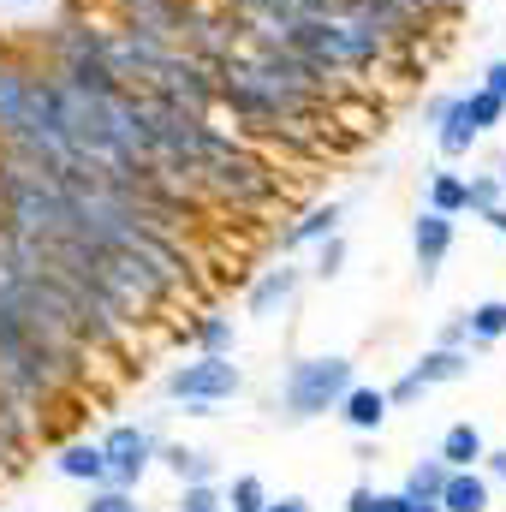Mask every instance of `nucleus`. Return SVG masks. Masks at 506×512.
Masks as SVG:
<instances>
[{
	"label": "nucleus",
	"mask_w": 506,
	"mask_h": 512,
	"mask_svg": "<svg viewBox=\"0 0 506 512\" xmlns=\"http://www.w3.org/2000/svg\"><path fill=\"white\" fill-rule=\"evenodd\" d=\"M352 382H358V376H352V358H340V352L292 358V370H286V382H280V405H286L292 423H310V417H328V411L346 399Z\"/></svg>",
	"instance_id": "f257e3e1"
},
{
	"label": "nucleus",
	"mask_w": 506,
	"mask_h": 512,
	"mask_svg": "<svg viewBox=\"0 0 506 512\" xmlns=\"http://www.w3.org/2000/svg\"><path fill=\"white\" fill-rule=\"evenodd\" d=\"M161 387H167V399H179L191 417H209L221 399H239V393H245V370H239L233 358H209V352H197L191 364H173Z\"/></svg>",
	"instance_id": "f03ea898"
},
{
	"label": "nucleus",
	"mask_w": 506,
	"mask_h": 512,
	"mask_svg": "<svg viewBox=\"0 0 506 512\" xmlns=\"http://www.w3.org/2000/svg\"><path fill=\"white\" fill-rule=\"evenodd\" d=\"M155 435L149 429H137V423H114L108 435H102V459H108V483L114 489H137L143 483V471L155 465Z\"/></svg>",
	"instance_id": "7ed1b4c3"
},
{
	"label": "nucleus",
	"mask_w": 506,
	"mask_h": 512,
	"mask_svg": "<svg viewBox=\"0 0 506 512\" xmlns=\"http://www.w3.org/2000/svg\"><path fill=\"white\" fill-rule=\"evenodd\" d=\"M453 239H459V221H453V215L417 209V221H411V256H417V280H423V286H435L441 262L453 256Z\"/></svg>",
	"instance_id": "20e7f679"
},
{
	"label": "nucleus",
	"mask_w": 506,
	"mask_h": 512,
	"mask_svg": "<svg viewBox=\"0 0 506 512\" xmlns=\"http://www.w3.org/2000/svg\"><path fill=\"white\" fill-rule=\"evenodd\" d=\"M298 286H304V268H292V262L262 268L256 286H251V298H245V310H251V316H280V310H292Z\"/></svg>",
	"instance_id": "39448f33"
},
{
	"label": "nucleus",
	"mask_w": 506,
	"mask_h": 512,
	"mask_svg": "<svg viewBox=\"0 0 506 512\" xmlns=\"http://www.w3.org/2000/svg\"><path fill=\"white\" fill-rule=\"evenodd\" d=\"M340 221H346V203L340 197H328V203H310L286 233H280V256H292V251H304V245H322L328 233H340Z\"/></svg>",
	"instance_id": "423d86ee"
},
{
	"label": "nucleus",
	"mask_w": 506,
	"mask_h": 512,
	"mask_svg": "<svg viewBox=\"0 0 506 512\" xmlns=\"http://www.w3.org/2000/svg\"><path fill=\"white\" fill-rule=\"evenodd\" d=\"M340 417H346V429H358V435H381V423H387V393L381 387H364V382H352L346 387V399L334 405Z\"/></svg>",
	"instance_id": "0eeeda50"
},
{
	"label": "nucleus",
	"mask_w": 506,
	"mask_h": 512,
	"mask_svg": "<svg viewBox=\"0 0 506 512\" xmlns=\"http://www.w3.org/2000/svg\"><path fill=\"white\" fill-rule=\"evenodd\" d=\"M54 471H60L66 483H84V489L108 483V459H102V441H66V447L54 453Z\"/></svg>",
	"instance_id": "6e6552de"
},
{
	"label": "nucleus",
	"mask_w": 506,
	"mask_h": 512,
	"mask_svg": "<svg viewBox=\"0 0 506 512\" xmlns=\"http://www.w3.org/2000/svg\"><path fill=\"white\" fill-rule=\"evenodd\" d=\"M477 143H483V131L471 126V114H465V102L453 96V102H447V114L435 120V149H441V161H465V155H471Z\"/></svg>",
	"instance_id": "1a4fd4ad"
},
{
	"label": "nucleus",
	"mask_w": 506,
	"mask_h": 512,
	"mask_svg": "<svg viewBox=\"0 0 506 512\" xmlns=\"http://www.w3.org/2000/svg\"><path fill=\"white\" fill-rule=\"evenodd\" d=\"M411 376H417L423 387L465 382V376H471V346H429V352L411 364Z\"/></svg>",
	"instance_id": "9d476101"
},
{
	"label": "nucleus",
	"mask_w": 506,
	"mask_h": 512,
	"mask_svg": "<svg viewBox=\"0 0 506 512\" xmlns=\"http://www.w3.org/2000/svg\"><path fill=\"white\" fill-rule=\"evenodd\" d=\"M483 453H489L483 429H477V423H453V429L441 435V453H435V459H441L447 471H477V465H483Z\"/></svg>",
	"instance_id": "9b49d317"
},
{
	"label": "nucleus",
	"mask_w": 506,
	"mask_h": 512,
	"mask_svg": "<svg viewBox=\"0 0 506 512\" xmlns=\"http://www.w3.org/2000/svg\"><path fill=\"white\" fill-rule=\"evenodd\" d=\"M441 512H489V477L483 471H447Z\"/></svg>",
	"instance_id": "f8f14e48"
},
{
	"label": "nucleus",
	"mask_w": 506,
	"mask_h": 512,
	"mask_svg": "<svg viewBox=\"0 0 506 512\" xmlns=\"http://www.w3.org/2000/svg\"><path fill=\"white\" fill-rule=\"evenodd\" d=\"M191 346H197V352H209V358H233V346H239L233 316H221V310L197 316V322H191Z\"/></svg>",
	"instance_id": "ddd939ff"
},
{
	"label": "nucleus",
	"mask_w": 506,
	"mask_h": 512,
	"mask_svg": "<svg viewBox=\"0 0 506 512\" xmlns=\"http://www.w3.org/2000/svg\"><path fill=\"white\" fill-rule=\"evenodd\" d=\"M441 489H447V465L441 459H417L411 471H405V501L411 507H441Z\"/></svg>",
	"instance_id": "4468645a"
},
{
	"label": "nucleus",
	"mask_w": 506,
	"mask_h": 512,
	"mask_svg": "<svg viewBox=\"0 0 506 512\" xmlns=\"http://www.w3.org/2000/svg\"><path fill=\"white\" fill-rule=\"evenodd\" d=\"M465 334H471V346H495V340H506V298L471 304V310H465Z\"/></svg>",
	"instance_id": "2eb2a0df"
},
{
	"label": "nucleus",
	"mask_w": 506,
	"mask_h": 512,
	"mask_svg": "<svg viewBox=\"0 0 506 512\" xmlns=\"http://www.w3.org/2000/svg\"><path fill=\"white\" fill-rule=\"evenodd\" d=\"M423 209H435V215H465V173H453V167H441L435 179H429V197H423Z\"/></svg>",
	"instance_id": "dca6fc26"
},
{
	"label": "nucleus",
	"mask_w": 506,
	"mask_h": 512,
	"mask_svg": "<svg viewBox=\"0 0 506 512\" xmlns=\"http://www.w3.org/2000/svg\"><path fill=\"white\" fill-rule=\"evenodd\" d=\"M161 465H167L179 483H215V459H209L203 447H167Z\"/></svg>",
	"instance_id": "f3484780"
},
{
	"label": "nucleus",
	"mask_w": 506,
	"mask_h": 512,
	"mask_svg": "<svg viewBox=\"0 0 506 512\" xmlns=\"http://www.w3.org/2000/svg\"><path fill=\"white\" fill-rule=\"evenodd\" d=\"M459 102H465V114H471V126L483 131V137H489V131H495V126L506 120V102H501V96H489L483 84H477V90H459Z\"/></svg>",
	"instance_id": "a211bd4d"
},
{
	"label": "nucleus",
	"mask_w": 506,
	"mask_h": 512,
	"mask_svg": "<svg viewBox=\"0 0 506 512\" xmlns=\"http://www.w3.org/2000/svg\"><path fill=\"white\" fill-rule=\"evenodd\" d=\"M495 203H506L501 179H495V173H471V179H465V215H477V221H483Z\"/></svg>",
	"instance_id": "6ab92c4d"
},
{
	"label": "nucleus",
	"mask_w": 506,
	"mask_h": 512,
	"mask_svg": "<svg viewBox=\"0 0 506 512\" xmlns=\"http://www.w3.org/2000/svg\"><path fill=\"white\" fill-rule=\"evenodd\" d=\"M221 501H227V512H262V507H268V489H262V477L245 471V477H233V483H227V495H221Z\"/></svg>",
	"instance_id": "aec40b11"
},
{
	"label": "nucleus",
	"mask_w": 506,
	"mask_h": 512,
	"mask_svg": "<svg viewBox=\"0 0 506 512\" xmlns=\"http://www.w3.org/2000/svg\"><path fill=\"white\" fill-rule=\"evenodd\" d=\"M340 268H346V233H328V239L316 245V262H310V274H316V280H334Z\"/></svg>",
	"instance_id": "412c9836"
},
{
	"label": "nucleus",
	"mask_w": 506,
	"mask_h": 512,
	"mask_svg": "<svg viewBox=\"0 0 506 512\" xmlns=\"http://www.w3.org/2000/svg\"><path fill=\"white\" fill-rule=\"evenodd\" d=\"M84 512H137V495H131V489H114V483H96L90 501H84Z\"/></svg>",
	"instance_id": "4be33fe9"
},
{
	"label": "nucleus",
	"mask_w": 506,
	"mask_h": 512,
	"mask_svg": "<svg viewBox=\"0 0 506 512\" xmlns=\"http://www.w3.org/2000/svg\"><path fill=\"white\" fill-rule=\"evenodd\" d=\"M179 512H227V501H221V489H215V483H185Z\"/></svg>",
	"instance_id": "5701e85b"
},
{
	"label": "nucleus",
	"mask_w": 506,
	"mask_h": 512,
	"mask_svg": "<svg viewBox=\"0 0 506 512\" xmlns=\"http://www.w3.org/2000/svg\"><path fill=\"white\" fill-rule=\"evenodd\" d=\"M381 393H387V405H417V399H423L429 387H423V382H417V376H411V370H405L399 382H393V387H381Z\"/></svg>",
	"instance_id": "b1692460"
},
{
	"label": "nucleus",
	"mask_w": 506,
	"mask_h": 512,
	"mask_svg": "<svg viewBox=\"0 0 506 512\" xmlns=\"http://www.w3.org/2000/svg\"><path fill=\"white\" fill-rule=\"evenodd\" d=\"M483 90L506 102V54H501V60H489V72H483Z\"/></svg>",
	"instance_id": "393cba45"
},
{
	"label": "nucleus",
	"mask_w": 506,
	"mask_h": 512,
	"mask_svg": "<svg viewBox=\"0 0 506 512\" xmlns=\"http://www.w3.org/2000/svg\"><path fill=\"white\" fill-rule=\"evenodd\" d=\"M435 346H471V334H465V316H453L447 328H441V340Z\"/></svg>",
	"instance_id": "a878e982"
},
{
	"label": "nucleus",
	"mask_w": 506,
	"mask_h": 512,
	"mask_svg": "<svg viewBox=\"0 0 506 512\" xmlns=\"http://www.w3.org/2000/svg\"><path fill=\"white\" fill-rule=\"evenodd\" d=\"M370 495H376V489H370V483H358V489L346 495V512H370Z\"/></svg>",
	"instance_id": "bb28decb"
},
{
	"label": "nucleus",
	"mask_w": 506,
	"mask_h": 512,
	"mask_svg": "<svg viewBox=\"0 0 506 512\" xmlns=\"http://www.w3.org/2000/svg\"><path fill=\"white\" fill-rule=\"evenodd\" d=\"M447 102H453V90H441V96H429V108H423V120H429V126H435V120H441V114H447Z\"/></svg>",
	"instance_id": "cd10ccee"
},
{
	"label": "nucleus",
	"mask_w": 506,
	"mask_h": 512,
	"mask_svg": "<svg viewBox=\"0 0 506 512\" xmlns=\"http://www.w3.org/2000/svg\"><path fill=\"white\" fill-rule=\"evenodd\" d=\"M262 512H310V501H298V495H280V501H268Z\"/></svg>",
	"instance_id": "c85d7f7f"
},
{
	"label": "nucleus",
	"mask_w": 506,
	"mask_h": 512,
	"mask_svg": "<svg viewBox=\"0 0 506 512\" xmlns=\"http://www.w3.org/2000/svg\"><path fill=\"white\" fill-rule=\"evenodd\" d=\"M483 465H489V477H495V483H506V447H501V453H483Z\"/></svg>",
	"instance_id": "c756f323"
},
{
	"label": "nucleus",
	"mask_w": 506,
	"mask_h": 512,
	"mask_svg": "<svg viewBox=\"0 0 506 512\" xmlns=\"http://www.w3.org/2000/svg\"><path fill=\"white\" fill-rule=\"evenodd\" d=\"M483 221H489V227H495V233H501V239H506V203H495V209H489Z\"/></svg>",
	"instance_id": "7c9ffc66"
},
{
	"label": "nucleus",
	"mask_w": 506,
	"mask_h": 512,
	"mask_svg": "<svg viewBox=\"0 0 506 512\" xmlns=\"http://www.w3.org/2000/svg\"><path fill=\"white\" fill-rule=\"evenodd\" d=\"M495 179H501V197H506V155H501V173H495Z\"/></svg>",
	"instance_id": "2f4dec72"
}]
</instances>
